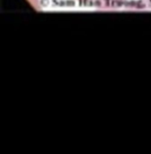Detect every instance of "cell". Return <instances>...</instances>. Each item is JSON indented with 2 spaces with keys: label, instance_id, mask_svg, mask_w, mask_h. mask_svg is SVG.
<instances>
[{
  "label": "cell",
  "instance_id": "6da1fadb",
  "mask_svg": "<svg viewBox=\"0 0 151 154\" xmlns=\"http://www.w3.org/2000/svg\"><path fill=\"white\" fill-rule=\"evenodd\" d=\"M97 5L101 8H114L120 6L124 0H94Z\"/></svg>",
  "mask_w": 151,
  "mask_h": 154
},
{
  "label": "cell",
  "instance_id": "7a4b0ae2",
  "mask_svg": "<svg viewBox=\"0 0 151 154\" xmlns=\"http://www.w3.org/2000/svg\"><path fill=\"white\" fill-rule=\"evenodd\" d=\"M141 1H142V3H143L144 6L151 8V0H141Z\"/></svg>",
  "mask_w": 151,
  "mask_h": 154
},
{
  "label": "cell",
  "instance_id": "3957f363",
  "mask_svg": "<svg viewBox=\"0 0 151 154\" xmlns=\"http://www.w3.org/2000/svg\"><path fill=\"white\" fill-rule=\"evenodd\" d=\"M81 1H92V0H81Z\"/></svg>",
  "mask_w": 151,
  "mask_h": 154
}]
</instances>
